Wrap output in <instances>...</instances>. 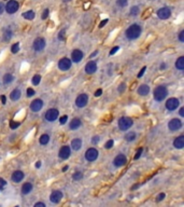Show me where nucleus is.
Listing matches in <instances>:
<instances>
[{"mask_svg": "<svg viewBox=\"0 0 184 207\" xmlns=\"http://www.w3.org/2000/svg\"><path fill=\"white\" fill-rule=\"evenodd\" d=\"M141 26H139L138 24H133L127 28L125 35H126V38L129 40H135L141 35Z\"/></svg>", "mask_w": 184, "mask_h": 207, "instance_id": "nucleus-1", "label": "nucleus"}, {"mask_svg": "<svg viewBox=\"0 0 184 207\" xmlns=\"http://www.w3.org/2000/svg\"><path fill=\"white\" fill-rule=\"evenodd\" d=\"M154 99L156 102H161V100H164L166 98V96L168 95V90L166 86L164 85H159L157 88L154 90Z\"/></svg>", "mask_w": 184, "mask_h": 207, "instance_id": "nucleus-2", "label": "nucleus"}, {"mask_svg": "<svg viewBox=\"0 0 184 207\" xmlns=\"http://www.w3.org/2000/svg\"><path fill=\"white\" fill-rule=\"evenodd\" d=\"M133 120L128 116H123L119 120V127L121 130H127L133 126Z\"/></svg>", "mask_w": 184, "mask_h": 207, "instance_id": "nucleus-3", "label": "nucleus"}, {"mask_svg": "<svg viewBox=\"0 0 184 207\" xmlns=\"http://www.w3.org/2000/svg\"><path fill=\"white\" fill-rule=\"evenodd\" d=\"M98 155H99V153H98V150H97V149H95V148H89V149H87V150H86V152H85V159L87 160L88 162L96 161L97 158H98Z\"/></svg>", "mask_w": 184, "mask_h": 207, "instance_id": "nucleus-4", "label": "nucleus"}, {"mask_svg": "<svg viewBox=\"0 0 184 207\" xmlns=\"http://www.w3.org/2000/svg\"><path fill=\"white\" fill-rule=\"evenodd\" d=\"M18 7H20V4H18L17 1H15V0H10V1L7 3V6H4V10L8 12L9 14H13V13H15V12L18 10Z\"/></svg>", "mask_w": 184, "mask_h": 207, "instance_id": "nucleus-5", "label": "nucleus"}, {"mask_svg": "<svg viewBox=\"0 0 184 207\" xmlns=\"http://www.w3.org/2000/svg\"><path fill=\"white\" fill-rule=\"evenodd\" d=\"M58 116H59V112H58V110L57 109H54V108H52V109H48V111L45 112V120L46 121H48V122H54L55 120L58 118Z\"/></svg>", "mask_w": 184, "mask_h": 207, "instance_id": "nucleus-6", "label": "nucleus"}, {"mask_svg": "<svg viewBox=\"0 0 184 207\" xmlns=\"http://www.w3.org/2000/svg\"><path fill=\"white\" fill-rule=\"evenodd\" d=\"M179 105H180V102H179L178 98H174V97H172V98H169V99H167V102H166V109H168L169 111H173V110H176L177 108L179 107Z\"/></svg>", "mask_w": 184, "mask_h": 207, "instance_id": "nucleus-7", "label": "nucleus"}, {"mask_svg": "<svg viewBox=\"0 0 184 207\" xmlns=\"http://www.w3.org/2000/svg\"><path fill=\"white\" fill-rule=\"evenodd\" d=\"M127 163V158L124 154H119L115 156V159L113 160V164L115 167H122Z\"/></svg>", "mask_w": 184, "mask_h": 207, "instance_id": "nucleus-8", "label": "nucleus"}, {"mask_svg": "<svg viewBox=\"0 0 184 207\" xmlns=\"http://www.w3.org/2000/svg\"><path fill=\"white\" fill-rule=\"evenodd\" d=\"M168 127H169L170 130L172 132H176V130H179L182 127V122L180 119H172L170 120L169 123H168Z\"/></svg>", "mask_w": 184, "mask_h": 207, "instance_id": "nucleus-9", "label": "nucleus"}, {"mask_svg": "<svg viewBox=\"0 0 184 207\" xmlns=\"http://www.w3.org/2000/svg\"><path fill=\"white\" fill-rule=\"evenodd\" d=\"M87 102H88V96L86 94H81V95H79L77 97V99H76V105L79 108L85 107V106L87 105Z\"/></svg>", "mask_w": 184, "mask_h": 207, "instance_id": "nucleus-10", "label": "nucleus"}, {"mask_svg": "<svg viewBox=\"0 0 184 207\" xmlns=\"http://www.w3.org/2000/svg\"><path fill=\"white\" fill-rule=\"evenodd\" d=\"M71 60H69V58H67V57H64V58H62V60H59V63H58V67H59L60 70H68V69H70L71 67Z\"/></svg>", "mask_w": 184, "mask_h": 207, "instance_id": "nucleus-11", "label": "nucleus"}, {"mask_svg": "<svg viewBox=\"0 0 184 207\" xmlns=\"http://www.w3.org/2000/svg\"><path fill=\"white\" fill-rule=\"evenodd\" d=\"M62 199V192L59 190H55L51 193V195H50V200H51L52 203L54 204H57V203H59Z\"/></svg>", "mask_w": 184, "mask_h": 207, "instance_id": "nucleus-12", "label": "nucleus"}, {"mask_svg": "<svg viewBox=\"0 0 184 207\" xmlns=\"http://www.w3.org/2000/svg\"><path fill=\"white\" fill-rule=\"evenodd\" d=\"M170 15H171V11H170L169 8H161L157 11V16L161 18V20H167L169 18Z\"/></svg>", "mask_w": 184, "mask_h": 207, "instance_id": "nucleus-13", "label": "nucleus"}, {"mask_svg": "<svg viewBox=\"0 0 184 207\" xmlns=\"http://www.w3.org/2000/svg\"><path fill=\"white\" fill-rule=\"evenodd\" d=\"M45 40L43 39V38H37V39L34 40V51H37V52H40V51H42L43 49L45 48Z\"/></svg>", "mask_w": 184, "mask_h": 207, "instance_id": "nucleus-14", "label": "nucleus"}, {"mask_svg": "<svg viewBox=\"0 0 184 207\" xmlns=\"http://www.w3.org/2000/svg\"><path fill=\"white\" fill-rule=\"evenodd\" d=\"M71 154V148L68 146H62L59 150V158L62 160L69 159V156Z\"/></svg>", "mask_w": 184, "mask_h": 207, "instance_id": "nucleus-15", "label": "nucleus"}, {"mask_svg": "<svg viewBox=\"0 0 184 207\" xmlns=\"http://www.w3.org/2000/svg\"><path fill=\"white\" fill-rule=\"evenodd\" d=\"M97 70V63L95 60H91L88 62L85 66V72L87 74H93L94 72H96Z\"/></svg>", "mask_w": 184, "mask_h": 207, "instance_id": "nucleus-16", "label": "nucleus"}, {"mask_svg": "<svg viewBox=\"0 0 184 207\" xmlns=\"http://www.w3.org/2000/svg\"><path fill=\"white\" fill-rule=\"evenodd\" d=\"M83 58V52L81 50H73L71 52V60L74 63L81 62Z\"/></svg>", "mask_w": 184, "mask_h": 207, "instance_id": "nucleus-17", "label": "nucleus"}, {"mask_svg": "<svg viewBox=\"0 0 184 207\" xmlns=\"http://www.w3.org/2000/svg\"><path fill=\"white\" fill-rule=\"evenodd\" d=\"M24 176L25 175H24V173L22 170H15L14 173L12 174L11 180L13 182H15V183H18V182H21L24 179Z\"/></svg>", "mask_w": 184, "mask_h": 207, "instance_id": "nucleus-18", "label": "nucleus"}, {"mask_svg": "<svg viewBox=\"0 0 184 207\" xmlns=\"http://www.w3.org/2000/svg\"><path fill=\"white\" fill-rule=\"evenodd\" d=\"M43 107V102L41 99H34V102L30 104V109L34 112H38L42 109Z\"/></svg>", "mask_w": 184, "mask_h": 207, "instance_id": "nucleus-19", "label": "nucleus"}, {"mask_svg": "<svg viewBox=\"0 0 184 207\" xmlns=\"http://www.w3.org/2000/svg\"><path fill=\"white\" fill-rule=\"evenodd\" d=\"M173 147L177 148V149H182L184 147V136H179L174 139L173 141Z\"/></svg>", "mask_w": 184, "mask_h": 207, "instance_id": "nucleus-20", "label": "nucleus"}, {"mask_svg": "<svg viewBox=\"0 0 184 207\" xmlns=\"http://www.w3.org/2000/svg\"><path fill=\"white\" fill-rule=\"evenodd\" d=\"M138 94L141 95V96H145L147 94L150 93V86H147V84H142L138 88Z\"/></svg>", "mask_w": 184, "mask_h": 207, "instance_id": "nucleus-21", "label": "nucleus"}, {"mask_svg": "<svg viewBox=\"0 0 184 207\" xmlns=\"http://www.w3.org/2000/svg\"><path fill=\"white\" fill-rule=\"evenodd\" d=\"M81 124H82L81 120L78 119V118H74V119L70 122V124H69V127H70V130H78L80 126H81Z\"/></svg>", "mask_w": 184, "mask_h": 207, "instance_id": "nucleus-22", "label": "nucleus"}, {"mask_svg": "<svg viewBox=\"0 0 184 207\" xmlns=\"http://www.w3.org/2000/svg\"><path fill=\"white\" fill-rule=\"evenodd\" d=\"M21 95H22L21 90L15 88V90H13V91L11 92V94H10V98H11V100H13V102H16V100H18L21 98Z\"/></svg>", "mask_w": 184, "mask_h": 207, "instance_id": "nucleus-23", "label": "nucleus"}, {"mask_svg": "<svg viewBox=\"0 0 184 207\" xmlns=\"http://www.w3.org/2000/svg\"><path fill=\"white\" fill-rule=\"evenodd\" d=\"M71 148H72L73 150H76V151L80 150V149L82 148V140H81L80 138L73 139V140L71 141Z\"/></svg>", "mask_w": 184, "mask_h": 207, "instance_id": "nucleus-24", "label": "nucleus"}, {"mask_svg": "<svg viewBox=\"0 0 184 207\" xmlns=\"http://www.w3.org/2000/svg\"><path fill=\"white\" fill-rule=\"evenodd\" d=\"M32 190V184L30 182H25V183L22 186V193L23 194H28Z\"/></svg>", "mask_w": 184, "mask_h": 207, "instance_id": "nucleus-25", "label": "nucleus"}, {"mask_svg": "<svg viewBox=\"0 0 184 207\" xmlns=\"http://www.w3.org/2000/svg\"><path fill=\"white\" fill-rule=\"evenodd\" d=\"M176 68L178 70H183L184 69V57L181 56L179 57L178 60L176 62Z\"/></svg>", "mask_w": 184, "mask_h": 207, "instance_id": "nucleus-26", "label": "nucleus"}, {"mask_svg": "<svg viewBox=\"0 0 184 207\" xmlns=\"http://www.w3.org/2000/svg\"><path fill=\"white\" fill-rule=\"evenodd\" d=\"M12 36H13V34H12V30H10L9 28H7V29H4V31H3L2 39L4 40V41H9V40L12 38Z\"/></svg>", "mask_w": 184, "mask_h": 207, "instance_id": "nucleus-27", "label": "nucleus"}, {"mask_svg": "<svg viewBox=\"0 0 184 207\" xmlns=\"http://www.w3.org/2000/svg\"><path fill=\"white\" fill-rule=\"evenodd\" d=\"M13 80H14V77H13L11 74H6L2 78V81H3V83H4V84H9V83H11Z\"/></svg>", "mask_w": 184, "mask_h": 207, "instance_id": "nucleus-28", "label": "nucleus"}, {"mask_svg": "<svg viewBox=\"0 0 184 207\" xmlns=\"http://www.w3.org/2000/svg\"><path fill=\"white\" fill-rule=\"evenodd\" d=\"M48 141H50V136L48 134H43L42 136L40 137V144L41 145H48Z\"/></svg>", "mask_w": 184, "mask_h": 207, "instance_id": "nucleus-29", "label": "nucleus"}, {"mask_svg": "<svg viewBox=\"0 0 184 207\" xmlns=\"http://www.w3.org/2000/svg\"><path fill=\"white\" fill-rule=\"evenodd\" d=\"M23 17L26 20H34V11H27L23 13Z\"/></svg>", "mask_w": 184, "mask_h": 207, "instance_id": "nucleus-30", "label": "nucleus"}, {"mask_svg": "<svg viewBox=\"0 0 184 207\" xmlns=\"http://www.w3.org/2000/svg\"><path fill=\"white\" fill-rule=\"evenodd\" d=\"M125 139H126L127 141H133V140L136 139V133H135V132H129V133L126 134Z\"/></svg>", "mask_w": 184, "mask_h": 207, "instance_id": "nucleus-31", "label": "nucleus"}, {"mask_svg": "<svg viewBox=\"0 0 184 207\" xmlns=\"http://www.w3.org/2000/svg\"><path fill=\"white\" fill-rule=\"evenodd\" d=\"M83 178V173L82 172H77L72 175V179L73 180H81Z\"/></svg>", "mask_w": 184, "mask_h": 207, "instance_id": "nucleus-32", "label": "nucleus"}, {"mask_svg": "<svg viewBox=\"0 0 184 207\" xmlns=\"http://www.w3.org/2000/svg\"><path fill=\"white\" fill-rule=\"evenodd\" d=\"M18 51H20V43L16 42V43H14V44L11 46V52L13 54H16Z\"/></svg>", "mask_w": 184, "mask_h": 207, "instance_id": "nucleus-33", "label": "nucleus"}, {"mask_svg": "<svg viewBox=\"0 0 184 207\" xmlns=\"http://www.w3.org/2000/svg\"><path fill=\"white\" fill-rule=\"evenodd\" d=\"M40 81H41V76H39V74H36L32 78V84L34 85H38L40 83Z\"/></svg>", "mask_w": 184, "mask_h": 207, "instance_id": "nucleus-34", "label": "nucleus"}, {"mask_svg": "<svg viewBox=\"0 0 184 207\" xmlns=\"http://www.w3.org/2000/svg\"><path fill=\"white\" fill-rule=\"evenodd\" d=\"M116 4L119 7L124 8V7L127 6V0H117V1H116Z\"/></svg>", "mask_w": 184, "mask_h": 207, "instance_id": "nucleus-35", "label": "nucleus"}, {"mask_svg": "<svg viewBox=\"0 0 184 207\" xmlns=\"http://www.w3.org/2000/svg\"><path fill=\"white\" fill-rule=\"evenodd\" d=\"M20 125H21L20 122H14V121H11V122H10V127H11V130H15V128H17Z\"/></svg>", "mask_w": 184, "mask_h": 207, "instance_id": "nucleus-36", "label": "nucleus"}, {"mask_svg": "<svg viewBox=\"0 0 184 207\" xmlns=\"http://www.w3.org/2000/svg\"><path fill=\"white\" fill-rule=\"evenodd\" d=\"M113 145H114V141L112 140V139H110V140H108V141L106 142L105 148L106 149H111V148L113 147Z\"/></svg>", "mask_w": 184, "mask_h": 207, "instance_id": "nucleus-37", "label": "nucleus"}, {"mask_svg": "<svg viewBox=\"0 0 184 207\" xmlns=\"http://www.w3.org/2000/svg\"><path fill=\"white\" fill-rule=\"evenodd\" d=\"M142 151H143V149L142 148H139L138 150H137V152H136V154H135V158L133 159L135 160H138L140 156H141V154H142Z\"/></svg>", "mask_w": 184, "mask_h": 207, "instance_id": "nucleus-38", "label": "nucleus"}, {"mask_svg": "<svg viewBox=\"0 0 184 207\" xmlns=\"http://www.w3.org/2000/svg\"><path fill=\"white\" fill-rule=\"evenodd\" d=\"M139 11H140V10H139L138 7H133L130 10V14L131 15H137L139 13Z\"/></svg>", "mask_w": 184, "mask_h": 207, "instance_id": "nucleus-39", "label": "nucleus"}, {"mask_svg": "<svg viewBox=\"0 0 184 207\" xmlns=\"http://www.w3.org/2000/svg\"><path fill=\"white\" fill-rule=\"evenodd\" d=\"M152 14V9L151 8H147V10H145V12L143 13V18H147L149 15H151Z\"/></svg>", "mask_w": 184, "mask_h": 207, "instance_id": "nucleus-40", "label": "nucleus"}, {"mask_svg": "<svg viewBox=\"0 0 184 207\" xmlns=\"http://www.w3.org/2000/svg\"><path fill=\"white\" fill-rule=\"evenodd\" d=\"M48 13H50V11H48V9H45L44 11H43V13H42V20H46V17L48 16Z\"/></svg>", "mask_w": 184, "mask_h": 207, "instance_id": "nucleus-41", "label": "nucleus"}, {"mask_svg": "<svg viewBox=\"0 0 184 207\" xmlns=\"http://www.w3.org/2000/svg\"><path fill=\"white\" fill-rule=\"evenodd\" d=\"M125 90H126V84H125V83H122V84L119 86V93H123Z\"/></svg>", "mask_w": 184, "mask_h": 207, "instance_id": "nucleus-42", "label": "nucleus"}, {"mask_svg": "<svg viewBox=\"0 0 184 207\" xmlns=\"http://www.w3.org/2000/svg\"><path fill=\"white\" fill-rule=\"evenodd\" d=\"M67 120H68V116H62V118H60L59 119V123L60 124H65L66 122H67Z\"/></svg>", "mask_w": 184, "mask_h": 207, "instance_id": "nucleus-43", "label": "nucleus"}, {"mask_svg": "<svg viewBox=\"0 0 184 207\" xmlns=\"http://www.w3.org/2000/svg\"><path fill=\"white\" fill-rule=\"evenodd\" d=\"M165 196H166V194L165 193H161L158 196H157V199H156V202H161L163 201V200L165 199Z\"/></svg>", "mask_w": 184, "mask_h": 207, "instance_id": "nucleus-44", "label": "nucleus"}, {"mask_svg": "<svg viewBox=\"0 0 184 207\" xmlns=\"http://www.w3.org/2000/svg\"><path fill=\"white\" fill-rule=\"evenodd\" d=\"M34 95V91L32 88H27V96L28 97H31Z\"/></svg>", "mask_w": 184, "mask_h": 207, "instance_id": "nucleus-45", "label": "nucleus"}, {"mask_svg": "<svg viewBox=\"0 0 184 207\" xmlns=\"http://www.w3.org/2000/svg\"><path fill=\"white\" fill-rule=\"evenodd\" d=\"M65 34H66L65 30L60 31L59 35H58V39H59V40H64V39H65Z\"/></svg>", "mask_w": 184, "mask_h": 207, "instance_id": "nucleus-46", "label": "nucleus"}, {"mask_svg": "<svg viewBox=\"0 0 184 207\" xmlns=\"http://www.w3.org/2000/svg\"><path fill=\"white\" fill-rule=\"evenodd\" d=\"M99 140H100V138L98 136H95V137H93V139H92V142H93L94 145H97L98 142H99Z\"/></svg>", "mask_w": 184, "mask_h": 207, "instance_id": "nucleus-47", "label": "nucleus"}, {"mask_svg": "<svg viewBox=\"0 0 184 207\" xmlns=\"http://www.w3.org/2000/svg\"><path fill=\"white\" fill-rule=\"evenodd\" d=\"M7 186V181L4 180V179L2 178H0V189H2L3 187H6Z\"/></svg>", "mask_w": 184, "mask_h": 207, "instance_id": "nucleus-48", "label": "nucleus"}, {"mask_svg": "<svg viewBox=\"0 0 184 207\" xmlns=\"http://www.w3.org/2000/svg\"><path fill=\"white\" fill-rule=\"evenodd\" d=\"M145 70H147V67H143V68L141 69V70L139 71V74H138V78H141L143 74H144Z\"/></svg>", "mask_w": 184, "mask_h": 207, "instance_id": "nucleus-49", "label": "nucleus"}, {"mask_svg": "<svg viewBox=\"0 0 184 207\" xmlns=\"http://www.w3.org/2000/svg\"><path fill=\"white\" fill-rule=\"evenodd\" d=\"M179 40L181 41V42H184V30H182L180 34H179Z\"/></svg>", "mask_w": 184, "mask_h": 207, "instance_id": "nucleus-50", "label": "nucleus"}, {"mask_svg": "<svg viewBox=\"0 0 184 207\" xmlns=\"http://www.w3.org/2000/svg\"><path fill=\"white\" fill-rule=\"evenodd\" d=\"M119 46H115V48H113V49H112V50H111V52H110V55H114V54H115L116 52L119 51Z\"/></svg>", "mask_w": 184, "mask_h": 207, "instance_id": "nucleus-51", "label": "nucleus"}, {"mask_svg": "<svg viewBox=\"0 0 184 207\" xmlns=\"http://www.w3.org/2000/svg\"><path fill=\"white\" fill-rule=\"evenodd\" d=\"M108 22H109V20H108V18H106V20L101 21V23L99 24V27H100V28H102V27H103V26H105L106 24L108 23Z\"/></svg>", "mask_w": 184, "mask_h": 207, "instance_id": "nucleus-52", "label": "nucleus"}, {"mask_svg": "<svg viewBox=\"0 0 184 207\" xmlns=\"http://www.w3.org/2000/svg\"><path fill=\"white\" fill-rule=\"evenodd\" d=\"M101 94H102V90L101 88H99V90H97V91L95 92V96L99 97V96H101Z\"/></svg>", "mask_w": 184, "mask_h": 207, "instance_id": "nucleus-53", "label": "nucleus"}, {"mask_svg": "<svg viewBox=\"0 0 184 207\" xmlns=\"http://www.w3.org/2000/svg\"><path fill=\"white\" fill-rule=\"evenodd\" d=\"M4 11V4L2 2H0V14H2Z\"/></svg>", "mask_w": 184, "mask_h": 207, "instance_id": "nucleus-54", "label": "nucleus"}, {"mask_svg": "<svg viewBox=\"0 0 184 207\" xmlns=\"http://www.w3.org/2000/svg\"><path fill=\"white\" fill-rule=\"evenodd\" d=\"M0 99H1V102H2L3 105L7 102V98H6V96H4V95H1V96H0Z\"/></svg>", "mask_w": 184, "mask_h": 207, "instance_id": "nucleus-55", "label": "nucleus"}, {"mask_svg": "<svg viewBox=\"0 0 184 207\" xmlns=\"http://www.w3.org/2000/svg\"><path fill=\"white\" fill-rule=\"evenodd\" d=\"M34 207H45V204L44 203H36Z\"/></svg>", "mask_w": 184, "mask_h": 207, "instance_id": "nucleus-56", "label": "nucleus"}, {"mask_svg": "<svg viewBox=\"0 0 184 207\" xmlns=\"http://www.w3.org/2000/svg\"><path fill=\"white\" fill-rule=\"evenodd\" d=\"M179 113H180V116H184V108H180V111H179Z\"/></svg>", "mask_w": 184, "mask_h": 207, "instance_id": "nucleus-57", "label": "nucleus"}, {"mask_svg": "<svg viewBox=\"0 0 184 207\" xmlns=\"http://www.w3.org/2000/svg\"><path fill=\"white\" fill-rule=\"evenodd\" d=\"M165 68H166V64H165V63H163V64L161 65V70H164Z\"/></svg>", "mask_w": 184, "mask_h": 207, "instance_id": "nucleus-58", "label": "nucleus"}, {"mask_svg": "<svg viewBox=\"0 0 184 207\" xmlns=\"http://www.w3.org/2000/svg\"><path fill=\"white\" fill-rule=\"evenodd\" d=\"M40 166H41V162H37V163H36V167L40 168Z\"/></svg>", "mask_w": 184, "mask_h": 207, "instance_id": "nucleus-59", "label": "nucleus"}, {"mask_svg": "<svg viewBox=\"0 0 184 207\" xmlns=\"http://www.w3.org/2000/svg\"><path fill=\"white\" fill-rule=\"evenodd\" d=\"M97 54H98V51H95V52H94V53H93V54H92V55H91V57H94V56H96Z\"/></svg>", "mask_w": 184, "mask_h": 207, "instance_id": "nucleus-60", "label": "nucleus"}, {"mask_svg": "<svg viewBox=\"0 0 184 207\" xmlns=\"http://www.w3.org/2000/svg\"><path fill=\"white\" fill-rule=\"evenodd\" d=\"M67 169H68V166H65V167L62 168V172H66Z\"/></svg>", "mask_w": 184, "mask_h": 207, "instance_id": "nucleus-61", "label": "nucleus"}, {"mask_svg": "<svg viewBox=\"0 0 184 207\" xmlns=\"http://www.w3.org/2000/svg\"><path fill=\"white\" fill-rule=\"evenodd\" d=\"M62 1H65V2H69L70 0H62Z\"/></svg>", "mask_w": 184, "mask_h": 207, "instance_id": "nucleus-62", "label": "nucleus"}]
</instances>
